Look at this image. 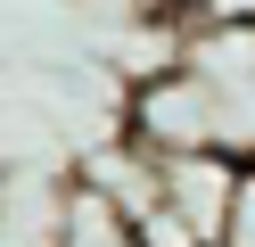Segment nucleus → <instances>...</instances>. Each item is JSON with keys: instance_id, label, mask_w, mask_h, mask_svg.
<instances>
[{"instance_id": "3", "label": "nucleus", "mask_w": 255, "mask_h": 247, "mask_svg": "<svg viewBox=\"0 0 255 247\" xmlns=\"http://www.w3.org/2000/svg\"><path fill=\"white\" fill-rule=\"evenodd\" d=\"M165 25L173 33H255V0H181Z\"/></svg>"}, {"instance_id": "5", "label": "nucleus", "mask_w": 255, "mask_h": 247, "mask_svg": "<svg viewBox=\"0 0 255 247\" xmlns=\"http://www.w3.org/2000/svg\"><path fill=\"white\" fill-rule=\"evenodd\" d=\"M140 8H148V16H173V8H181V0H140Z\"/></svg>"}, {"instance_id": "2", "label": "nucleus", "mask_w": 255, "mask_h": 247, "mask_svg": "<svg viewBox=\"0 0 255 247\" xmlns=\"http://www.w3.org/2000/svg\"><path fill=\"white\" fill-rule=\"evenodd\" d=\"M58 247H148L140 239V223L116 206V198H99L91 181H74L66 198V231H58Z\"/></svg>"}, {"instance_id": "1", "label": "nucleus", "mask_w": 255, "mask_h": 247, "mask_svg": "<svg viewBox=\"0 0 255 247\" xmlns=\"http://www.w3.org/2000/svg\"><path fill=\"white\" fill-rule=\"evenodd\" d=\"M189 74L214 99V140L231 165H255V33H181Z\"/></svg>"}, {"instance_id": "4", "label": "nucleus", "mask_w": 255, "mask_h": 247, "mask_svg": "<svg viewBox=\"0 0 255 247\" xmlns=\"http://www.w3.org/2000/svg\"><path fill=\"white\" fill-rule=\"evenodd\" d=\"M222 247H255V165H239L231 214H222Z\"/></svg>"}]
</instances>
